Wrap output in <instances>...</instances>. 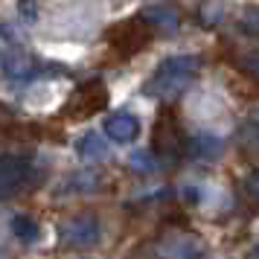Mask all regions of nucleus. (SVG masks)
I'll list each match as a JSON object with an SVG mask.
<instances>
[{"label":"nucleus","instance_id":"dca6fc26","mask_svg":"<svg viewBox=\"0 0 259 259\" xmlns=\"http://www.w3.org/2000/svg\"><path fill=\"white\" fill-rule=\"evenodd\" d=\"M18 9H21V15H24L26 21H35V15H38L35 0H18Z\"/></svg>","mask_w":259,"mask_h":259},{"label":"nucleus","instance_id":"6e6552de","mask_svg":"<svg viewBox=\"0 0 259 259\" xmlns=\"http://www.w3.org/2000/svg\"><path fill=\"white\" fill-rule=\"evenodd\" d=\"M143 18H146V24L152 26V29H157L160 35H175L178 26H181V15H178L175 6H163V3H157V6H149L146 12H143Z\"/></svg>","mask_w":259,"mask_h":259},{"label":"nucleus","instance_id":"20e7f679","mask_svg":"<svg viewBox=\"0 0 259 259\" xmlns=\"http://www.w3.org/2000/svg\"><path fill=\"white\" fill-rule=\"evenodd\" d=\"M105 105H108L105 84L99 82V79H94V82L82 84V88L70 96V102H67V108H64V114H67L70 119H88V117H94V114H99Z\"/></svg>","mask_w":259,"mask_h":259},{"label":"nucleus","instance_id":"f8f14e48","mask_svg":"<svg viewBox=\"0 0 259 259\" xmlns=\"http://www.w3.org/2000/svg\"><path fill=\"white\" fill-rule=\"evenodd\" d=\"M79 154L88 160H99V157H105V143L99 140V134H88L79 140Z\"/></svg>","mask_w":259,"mask_h":259},{"label":"nucleus","instance_id":"9d476101","mask_svg":"<svg viewBox=\"0 0 259 259\" xmlns=\"http://www.w3.org/2000/svg\"><path fill=\"white\" fill-rule=\"evenodd\" d=\"M222 152H224V143L219 137H212V134H204V137L192 143V154L201 157V160H219Z\"/></svg>","mask_w":259,"mask_h":259},{"label":"nucleus","instance_id":"ddd939ff","mask_svg":"<svg viewBox=\"0 0 259 259\" xmlns=\"http://www.w3.org/2000/svg\"><path fill=\"white\" fill-rule=\"evenodd\" d=\"M242 26L250 35H259V6H247L242 12Z\"/></svg>","mask_w":259,"mask_h":259},{"label":"nucleus","instance_id":"0eeeda50","mask_svg":"<svg viewBox=\"0 0 259 259\" xmlns=\"http://www.w3.org/2000/svg\"><path fill=\"white\" fill-rule=\"evenodd\" d=\"M105 134L117 143L137 140V134H140V119L134 117V114H128V111H117V114H111V117L105 119Z\"/></svg>","mask_w":259,"mask_h":259},{"label":"nucleus","instance_id":"2eb2a0df","mask_svg":"<svg viewBox=\"0 0 259 259\" xmlns=\"http://www.w3.org/2000/svg\"><path fill=\"white\" fill-rule=\"evenodd\" d=\"M245 187H247V195L259 204V172H250V175H247Z\"/></svg>","mask_w":259,"mask_h":259},{"label":"nucleus","instance_id":"1a4fd4ad","mask_svg":"<svg viewBox=\"0 0 259 259\" xmlns=\"http://www.w3.org/2000/svg\"><path fill=\"white\" fill-rule=\"evenodd\" d=\"M163 256L166 259H198V245L189 236H175L163 245Z\"/></svg>","mask_w":259,"mask_h":259},{"label":"nucleus","instance_id":"f03ea898","mask_svg":"<svg viewBox=\"0 0 259 259\" xmlns=\"http://www.w3.org/2000/svg\"><path fill=\"white\" fill-rule=\"evenodd\" d=\"M111 50H117L119 59H128V56H137L149 47L152 41V26L146 24V18H131V21H119L105 32Z\"/></svg>","mask_w":259,"mask_h":259},{"label":"nucleus","instance_id":"f3484780","mask_svg":"<svg viewBox=\"0 0 259 259\" xmlns=\"http://www.w3.org/2000/svg\"><path fill=\"white\" fill-rule=\"evenodd\" d=\"M242 67L250 73H256L259 76V50H253V53H247L245 59H242Z\"/></svg>","mask_w":259,"mask_h":259},{"label":"nucleus","instance_id":"4468645a","mask_svg":"<svg viewBox=\"0 0 259 259\" xmlns=\"http://www.w3.org/2000/svg\"><path fill=\"white\" fill-rule=\"evenodd\" d=\"M131 166H137L140 172H152V169H154L152 157H149L146 152H137V154H134V157H131Z\"/></svg>","mask_w":259,"mask_h":259},{"label":"nucleus","instance_id":"423d86ee","mask_svg":"<svg viewBox=\"0 0 259 259\" xmlns=\"http://www.w3.org/2000/svg\"><path fill=\"white\" fill-rule=\"evenodd\" d=\"M178 149H181V131H178L175 122V111L166 108L154 122V152L163 154V157H172Z\"/></svg>","mask_w":259,"mask_h":259},{"label":"nucleus","instance_id":"a211bd4d","mask_svg":"<svg viewBox=\"0 0 259 259\" xmlns=\"http://www.w3.org/2000/svg\"><path fill=\"white\" fill-rule=\"evenodd\" d=\"M253 259H259V245H256V250H253Z\"/></svg>","mask_w":259,"mask_h":259},{"label":"nucleus","instance_id":"f257e3e1","mask_svg":"<svg viewBox=\"0 0 259 259\" xmlns=\"http://www.w3.org/2000/svg\"><path fill=\"white\" fill-rule=\"evenodd\" d=\"M198 70H201V61L195 56H172L152 73L149 82L143 84V94L152 96V99H175L198 79Z\"/></svg>","mask_w":259,"mask_h":259},{"label":"nucleus","instance_id":"9b49d317","mask_svg":"<svg viewBox=\"0 0 259 259\" xmlns=\"http://www.w3.org/2000/svg\"><path fill=\"white\" fill-rule=\"evenodd\" d=\"M12 233L21 239V242H26V245H32L38 236H41V230H38V224L29 219V215H15L12 219Z\"/></svg>","mask_w":259,"mask_h":259},{"label":"nucleus","instance_id":"39448f33","mask_svg":"<svg viewBox=\"0 0 259 259\" xmlns=\"http://www.w3.org/2000/svg\"><path fill=\"white\" fill-rule=\"evenodd\" d=\"M29 184H32V163L18 154H3L0 157V198H9Z\"/></svg>","mask_w":259,"mask_h":259},{"label":"nucleus","instance_id":"7ed1b4c3","mask_svg":"<svg viewBox=\"0 0 259 259\" xmlns=\"http://www.w3.org/2000/svg\"><path fill=\"white\" fill-rule=\"evenodd\" d=\"M61 245L70 247V250H91V247L99 245V222L91 212H82V215H73L61 224Z\"/></svg>","mask_w":259,"mask_h":259}]
</instances>
